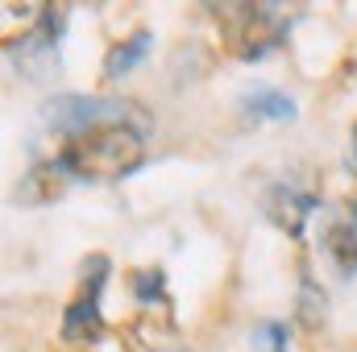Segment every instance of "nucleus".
<instances>
[{
	"label": "nucleus",
	"mask_w": 357,
	"mask_h": 352,
	"mask_svg": "<svg viewBox=\"0 0 357 352\" xmlns=\"http://www.w3.org/2000/svg\"><path fill=\"white\" fill-rule=\"evenodd\" d=\"M146 162V137L133 125H104L88 129L79 137H71L59 150V166L63 175L104 186V182H121Z\"/></svg>",
	"instance_id": "obj_1"
},
{
	"label": "nucleus",
	"mask_w": 357,
	"mask_h": 352,
	"mask_svg": "<svg viewBox=\"0 0 357 352\" xmlns=\"http://www.w3.org/2000/svg\"><path fill=\"white\" fill-rule=\"evenodd\" d=\"M42 120L54 133H88V129H104V125H146V112L129 99L116 95H54L50 104H42Z\"/></svg>",
	"instance_id": "obj_2"
},
{
	"label": "nucleus",
	"mask_w": 357,
	"mask_h": 352,
	"mask_svg": "<svg viewBox=\"0 0 357 352\" xmlns=\"http://www.w3.org/2000/svg\"><path fill=\"white\" fill-rule=\"evenodd\" d=\"M220 17H229L225 25V42L241 63H262L270 50L282 46L287 25L278 17L274 4H220Z\"/></svg>",
	"instance_id": "obj_3"
},
{
	"label": "nucleus",
	"mask_w": 357,
	"mask_h": 352,
	"mask_svg": "<svg viewBox=\"0 0 357 352\" xmlns=\"http://www.w3.org/2000/svg\"><path fill=\"white\" fill-rule=\"evenodd\" d=\"M59 38H63V8H42L38 25L4 46L8 63L33 83H50L59 75Z\"/></svg>",
	"instance_id": "obj_4"
},
{
	"label": "nucleus",
	"mask_w": 357,
	"mask_h": 352,
	"mask_svg": "<svg viewBox=\"0 0 357 352\" xmlns=\"http://www.w3.org/2000/svg\"><path fill=\"white\" fill-rule=\"evenodd\" d=\"M121 344L129 352H187L183 344V332L175 328L171 315H133L125 328H121Z\"/></svg>",
	"instance_id": "obj_5"
},
{
	"label": "nucleus",
	"mask_w": 357,
	"mask_h": 352,
	"mask_svg": "<svg viewBox=\"0 0 357 352\" xmlns=\"http://www.w3.org/2000/svg\"><path fill=\"white\" fill-rule=\"evenodd\" d=\"M312 207H316V195L312 191H295L287 182L266 191V216L278 228H287V237H295V241L303 237V224H307Z\"/></svg>",
	"instance_id": "obj_6"
},
{
	"label": "nucleus",
	"mask_w": 357,
	"mask_h": 352,
	"mask_svg": "<svg viewBox=\"0 0 357 352\" xmlns=\"http://www.w3.org/2000/svg\"><path fill=\"white\" fill-rule=\"evenodd\" d=\"M63 336L75 344H91L104 336V311H100V294H79L67 311H63Z\"/></svg>",
	"instance_id": "obj_7"
},
{
	"label": "nucleus",
	"mask_w": 357,
	"mask_h": 352,
	"mask_svg": "<svg viewBox=\"0 0 357 352\" xmlns=\"http://www.w3.org/2000/svg\"><path fill=\"white\" fill-rule=\"evenodd\" d=\"M63 195V166L54 162V166H33L29 175L17 182V191H13V203H21V207H33V203H46V199H59Z\"/></svg>",
	"instance_id": "obj_8"
},
{
	"label": "nucleus",
	"mask_w": 357,
	"mask_h": 352,
	"mask_svg": "<svg viewBox=\"0 0 357 352\" xmlns=\"http://www.w3.org/2000/svg\"><path fill=\"white\" fill-rule=\"evenodd\" d=\"M324 249H328L333 265H337L345 278L357 273V211H349V220H337V224L328 228Z\"/></svg>",
	"instance_id": "obj_9"
},
{
	"label": "nucleus",
	"mask_w": 357,
	"mask_h": 352,
	"mask_svg": "<svg viewBox=\"0 0 357 352\" xmlns=\"http://www.w3.org/2000/svg\"><path fill=\"white\" fill-rule=\"evenodd\" d=\"M150 29H137V33H129L125 42H116L112 50H108V58H104V79H121V75H129L146 54H150Z\"/></svg>",
	"instance_id": "obj_10"
},
{
	"label": "nucleus",
	"mask_w": 357,
	"mask_h": 352,
	"mask_svg": "<svg viewBox=\"0 0 357 352\" xmlns=\"http://www.w3.org/2000/svg\"><path fill=\"white\" fill-rule=\"evenodd\" d=\"M241 108H245L254 120H295V116H299L295 99L282 95V91H274V88H250L245 99H241Z\"/></svg>",
	"instance_id": "obj_11"
},
{
	"label": "nucleus",
	"mask_w": 357,
	"mask_h": 352,
	"mask_svg": "<svg viewBox=\"0 0 357 352\" xmlns=\"http://www.w3.org/2000/svg\"><path fill=\"white\" fill-rule=\"evenodd\" d=\"M129 286H133V298H142L146 307H167V282L158 269H133Z\"/></svg>",
	"instance_id": "obj_12"
},
{
	"label": "nucleus",
	"mask_w": 357,
	"mask_h": 352,
	"mask_svg": "<svg viewBox=\"0 0 357 352\" xmlns=\"http://www.w3.org/2000/svg\"><path fill=\"white\" fill-rule=\"evenodd\" d=\"M254 349L258 352H287V323L266 319V323L254 332Z\"/></svg>",
	"instance_id": "obj_13"
},
{
	"label": "nucleus",
	"mask_w": 357,
	"mask_h": 352,
	"mask_svg": "<svg viewBox=\"0 0 357 352\" xmlns=\"http://www.w3.org/2000/svg\"><path fill=\"white\" fill-rule=\"evenodd\" d=\"M354 166H357V125H354Z\"/></svg>",
	"instance_id": "obj_14"
}]
</instances>
